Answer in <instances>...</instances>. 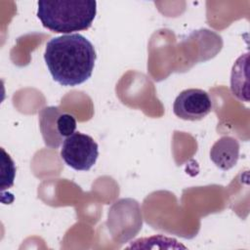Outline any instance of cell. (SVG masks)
<instances>
[{
	"mask_svg": "<svg viewBox=\"0 0 250 250\" xmlns=\"http://www.w3.org/2000/svg\"><path fill=\"white\" fill-rule=\"evenodd\" d=\"M210 158L221 170L231 169L239 158V143L230 136L220 138L210 149Z\"/></svg>",
	"mask_w": 250,
	"mask_h": 250,
	"instance_id": "obj_5",
	"label": "cell"
},
{
	"mask_svg": "<svg viewBox=\"0 0 250 250\" xmlns=\"http://www.w3.org/2000/svg\"><path fill=\"white\" fill-rule=\"evenodd\" d=\"M57 130L59 136L63 141L65 138L72 135L76 130V120L74 116L61 111L57 117Z\"/></svg>",
	"mask_w": 250,
	"mask_h": 250,
	"instance_id": "obj_7",
	"label": "cell"
},
{
	"mask_svg": "<svg viewBox=\"0 0 250 250\" xmlns=\"http://www.w3.org/2000/svg\"><path fill=\"white\" fill-rule=\"evenodd\" d=\"M99 146L89 135L74 132L62 142L61 157L66 165L77 171H88L96 163Z\"/></svg>",
	"mask_w": 250,
	"mask_h": 250,
	"instance_id": "obj_3",
	"label": "cell"
},
{
	"mask_svg": "<svg viewBox=\"0 0 250 250\" xmlns=\"http://www.w3.org/2000/svg\"><path fill=\"white\" fill-rule=\"evenodd\" d=\"M37 5L42 25L57 33L86 30L97 14V2L93 0H40Z\"/></svg>",
	"mask_w": 250,
	"mask_h": 250,
	"instance_id": "obj_2",
	"label": "cell"
},
{
	"mask_svg": "<svg viewBox=\"0 0 250 250\" xmlns=\"http://www.w3.org/2000/svg\"><path fill=\"white\" fill-rule=\"evenodd\" d=\"M61 110L55 106H48L39 114L40 130L45 145L50 147H58L63 140L59 136L57 130V117Z\"/></svg>",
	"mask_w": 250,
	"mask_h": 250,
	"instance_id": "obj_6",
	"label": "cell"
},
{
	"mask_svg": "<svg viewBox=\"0 0 250 250\" xmlns=\"http://www.w3.org/2000/svg\"><path fill=\"white\" fill-rule=\"evenodd\" d=\"M96 57L94 45L79 33L52 38L44 53L53 79L62 86H76L89 79Z\"/></svg>",
	"mask_w": 250,
	"mask_h": 250,
	"instance_id": "obj_1",
	"label": "cell"
},
{
	"mask_svg": "<svg viewBox=\"0 0 250 250\" xmlns=\"http://www.w3.org/2000/svg\"><path fill=\"white\" fill-rule=\"evenodd\" d=\"M213 108L209 94L196 88L182 91L173 104V111L179 118L188 121L201 120L207 116Z\"/></svg>",
	"mask_w": 250,
	"mask_h": 250,
	"instance_id": "obj_4",
	"label": "cell"
}]
</instances>
